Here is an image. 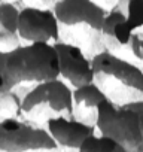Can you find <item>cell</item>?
<instances>
[{
	"label": "cell",
	"instance_id": "cell-1",
	"mask_svg": "<svg viewBox=\"0 0 143 152\" xmlns=\"http://www.w3.org/2000/svg\"><path fill=\"white\" fill-rule=\"evenodd\" d=\"M58 78V55L54 43L30 42L0 51V94L30 88Z\"/></svg>",
	"mask_w": 143,
	"mask_h": 152
},
{
	"label": "cell",
	"instance_id": "cell-2",
	"mask_svg": "<svg viewBox=\"0 0 143 152\" xmlns=\"http://www.w3.org/2000/svg\"><path fill=\"white\" fill-rule=\"evenodd\" d=\"M58 26L60 40L85 49L101 45L100 31L107 9L96 0H57L52 6Z\"/></svg>",
	"mask_w": 143,
	"mask_h": 152
},
{
	"label": "cell",
	"instance_id": "cell-3",
	"mask_svg": "<svg viewBox=\"0 0 143 152\" xmlns=\"http://www.w3.org/2000/svg\"><path fill=\"white\" fill-rule=\"evenodd\" d=\"M94 82L116 104L143 97V70L134 63L119 57L106 48L98 49L91 57Z\"/></svg>",
	"mask_w": 143,
	"mask_h": 152
},
{
	"label": "cell",
	"instance_id": "cell-4",
	"mask_svg": "<svg viewBox=\"0 0 143 152\" xmlns=\"http://www.w3.org/2000/svg\"><path fill=\"white\" fill-rule=\"evenodd\" d=\"M72 88L60 76L30 87L21 99L20 116L36 124H45L51 118L73 116Z\"/></svg>",
	"mask_w": 143,
	"mask_h": 152
},
{
	"label": "cell",
	"instance_id": "cell-5",
	"mask_svg": "<svg viewBox=\"0 0 143 152\" xmlns=\"http://www.w3.org/2000/svg\"><path fill=\"white\" fill-rule=\"evenodd\" d=\"M94 125L98 133L109 136L122 145L125 152L143 151V133L140 115L137 112L106 99L97 107Z\"/></svg>",
	"mask_w": 143,
	"mask_h": 152
},
{
	"label": "cell",
	"instance_id": "cell-6",
	"mask_svg": "<svg viewBox=\"0 0 143 152\" xmlns=\"http://www.w3.org/2000/svg\"><path fill=\"white\" fill-rule=\"evenodd\" d=\"M45 149H58L46 127L18 116L0 118V151L23 152Z\"/></svg>",
	"mask_w": 143,
	"mask_h": 152
},
{
	"label": "cell",
	"instance_id": "cell-7",
	"mask_svg": "<svg viewBox=\"0 0 143 152\" xmlns=\"http://www.w3.org/2000/svg\"><path fill=\"white\" fill-rule=\"evenodd\" d=\"M18 33L24 43L48 42L55 43L60 40V26L52 8L36 6L26 3L20 8Z\"/></svg>",
	"mask_w": 143,
	"mask_h": 152
},
{
	"label": "cell",
	"instance_id": "cell-8",
	"mask_svg": "<svg viewBox=\"0 0 143 152\" xmlns=\"http://www.w3.org/2000/svg\"><path fill=\"white\" fill-rule=\"evenodd\" d=\"M54 46L58 55V76L72 88L94 81L93 61L81 46L66 40H58Z\"/></svg>",
	"mask_w": 143,
	"mask_h": 152
},
{
	"label": "cell",
	"instance_id": "cell-9",
	"mask_svg": "<svg viewBox=\"0 0 143 152\" xmlns=\"http://www.w3.org/2000/svg\"><path fill=\"white\" fill-rule=\"evenodd\" d=\"M46 130L55 140L58 148L79 151L82 142L96 131V125L85 122L76 116H57L45 122Z\"/></svg>",
	"mask_w": 143,
	"mask_h": 152
},
{
	"label": "cell",
	"instance_id": "cell-10",
	"mask_svg": "<svg viewBox=\"0 0 143 152\" xmlns=\"http://www.w3.org/2000/svg\"><path fill=\"white\" fill-rule=\"evenodd\" d=\"M133 31L134 30L130 26L124 11L113 6L107 11L101 26V31H100L101 46L112 52H118L125 48H130Z\"/></svg>",
	"mask_w": 143,
	"mask_h": 152
},
{
	"label": "cell",
	"instance_id": "cell-11",
	"mask_svg": "<svg viewBox=\"0 0 143 152\" xmlns=\"http://www.w3.org/2000/svg\"><path fill=\"white\" fill-rule=\"evenodd\" d=\"M72 99H73V116L94 124L98 104L109 97L94 81H91L75 87L72 91Z\"/></svg>",
	"mask_w": 143,
	"mask_h": 152
},
{
	"label": "cell",
	"instance_id": "cell-12",
	"mask_svg": "<svg viewBox=\"0 0 143 152\" xmlns=\"http://www.w3.org/2000/svg\"><path fill=\"white\" fill-rule=\"evenodd\" d=\"M20 6L12 2L0 0V51L11 49L21 43L18 33Z\"/></svg>",
	"mask_w": 143,
	"mask_h": 152
},
{
	"label": "cell",
	"instance_id": "cell-13",
	"mask_svg": "<svg viewBox=\"0 0 143 152\" xmlns=\"http://www.w3.org/2000/svg\"><path fill=\"white\" fill-rule=\"evenodd\" d=\"M81 152H125L124 146L119 145L109 136L101 133H91L81 145Z\"/></svg>",
	"mask_w": 143,
	"mask_h": 152
},
{
	"label": "cell",
	"instance_id": "cell-14",
	"mask_svg": "<svg viewBox=\"0 0 143 152\" xmlns=\"http://www.w3.org/2000/svg\"><path fill=\"white\" fill-rule=\"evenodd\" d=\"M115 6L124 11L133 30H143V0H116Z\"/></svg>",
	"mask_w": 143,
	"mask_h": 152
},
{
	"label": "cell",
	"instance_id": "cell-15",
	"mask_svg": "<svg viewBox=\"0 0 143 152\" xmlns=\"http://www.w3.org/2000/svg\"><path fill=\"white\" fill-rule=\"evenodd\" d=\"M21 99H23V94H20V91L0 94V115L2 116H20Z\"/></svg>",
	"mask_w": 143,
	"mask_h": 152
},
{
	"label": "cell",
	"instance_id": "cell-16",
	"mask_svg": "<svg viewBox=\"0 0 143 152\" xmlns=\"http://www.w3.org/2000/svg\"><path fill=\"white\" fill-rule=\"evenodd\" d=\"M131 54L143 63V30H134L130 40Z\"/></svg>",
	"mask_w": 143,
	"mask_h": 152
},
{
	"label": "cell",
	"instance_id": "cell-17",
	"mask_svg": "<svg viewBox=\"0 0 143 152\" xmlns=\"http://www.w3.org/2000/svg\"><path fill=\"white\" fill-rule=\"evenodd\" d=\"M122 106H125V107H128V109L137 112L140 116L143 115V97H142V99H136V100H130V102L124 103Z\"/></svg>",
	"mask_w": 143,
	"mask_h": 152
},
{
	"label": "cell",
	"instance_id": "cell-18",
	"mask_svg": "<svg viewBox=\"0 0 143 152\" xmlns=\"http://www.w3.org/2000/svg\"><path fill=\"white\" fill-rule=\"evenodd\" d=\"M57 0H24V3L36 5V6H45V8H52Z\"/></svg>",
	"mask_w": 143,
	"mask_h": 152
},
{
	"label": "cell",
	"instance_id": "cell-19",
	"mask_svg": "<svg viewBox=\"0 0 143 152\" xmlns=\"http://www.w3.org/2000/svg\"><path fill=\"white\" fill-rule=\"evenodd\" d=\"M97 3H100L101 6H104V8H113L115 5H116V0H96Z\"/></svg>",
	"mask_w": 143,
	"mask_h": 152
},
{
	"label": "cell",
	"instance_id": "cell-20",
	"mask_svg": "<svg viewBox=\"0 0 143 152\" xmlns=\"http://www.w3.org/2000/svg\"><path fill=\"white\" fill-rule=\"evenodd\" d=\"M6 2H12V3H21V2H24V0H6Z\"/></svg>",
	"mask_w": 143,
	"mask_h": 152
},
{
	"label": "cell",
	"instance_id": "cell-21",
	"mask_svg": "<svg viewBox=\"0 0 143 152\" xmlns=\"http://www.w3.org/2000/svg\"><path fill=\"white\" fill-rule=\"evenodd\" d=\"M140 127H142V133H143V115L140 116Z\"/></svg>",
	"mask_w": 143,
	"mask_h": 152
},
{
	"label": "cell",
	"instance_id": "cell-22",
	"mask_svg": "<svg viewBox=\"0 0 143 152\" xmlns=\"http://www.w3.org/2000/svg\"><path fill=\"white\" fill-rule=\"evenodd\" d=\"M0 118H2V115H0Z\"/></svg>",
	"mask_w": 143,
	"mask_h": 152
}]
</instances>
